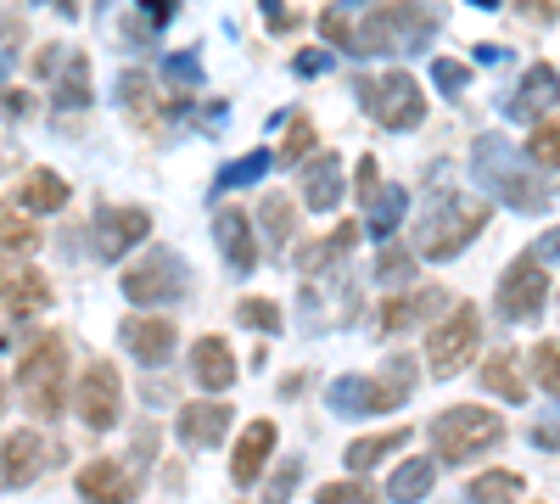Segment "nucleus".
<instances>
[{
	"label": "nucleus",
	"instance_id": "19",
	"mask_svg": "<svg viewBox=\"0 0 560 504\" xmlns=\"http://www.w3.org/2000/svg\"><path fill=\"white\" fill-rule=\"evenodd\" d=\"M191 376H197V387L213 392V398H224L230 387H236V353H230L224 337H197V342H191Z\"/></svg>",
	"mask_w": 560,
	"mask_h": 504
},
{
	"label": "nucleus",
	"instance_id": "42",
	"mask_svg": "<svg viewBox=\"0 0 560 504\" xmlns=\"http://www.w3.org/2000/svg\"><path fill=\"white\" fill-rule=\"evenodd\" d=\"M432 73H438V90H443V96H459L465 79H471V68L454 62V57H438V62H432Z\"/></svg>",
	"mask_w": 560,
	"mask_h": 504
},
{
	"label": "nucleus",
	"instance_id": "18",
	"mask_svg": "<svg viewBox=\"0 0 560 504\" xmlns=\"http://www.w3.org/2000/svg\"><path fill=\"white\" fill-rule=\"evenodd\" d=\"M124 348L140 359V364H168L174 348H179V331L168 326V319H147V314H129L124 326H118Z\"/></svg>",
	"mask_w": 560,
	"mask_h": 504
},
{
	"label": "nucleus",
	"instance_id": "31",
	"mask_svg": "<svg viewBox=\"0 0 560 504\" xmlns=\"http://www.w3.org/2000/svg\"><path fill=\"white\" fill-rule=\"evenodd\" d=\"M353 242H359V224H337V231L325 236V242H308V247L298 253V269H325L337 253H348Z\"/></svg>",
	"mask_w": 560,
	"mask_h": 504
},
{
	"label": "nucleus",
	"instance_id": "49",
	"mask_svg": "<svg viewBox=\"0 0 560 504\" xmlns=\"http://www.w3.org/2000/svg\"><path fill=\"white\" fill-rule=\"evenodd\" d=\"M471 7H499V0H471Z\"/></svg>",
	"mask_w": 560,
	"mask_h": 504
},
{
	"label": "nucleus",
	"instance_id": "2",
	"mask_svg": "<svg viewBox=\"0 0 560 504\" xmlns=\"http://www.w3.org/2000/svg\"><path fill=\"white\" fill-rule=\"evenodd\" d=\"M427 437H432L443 466H465V460H477V454L504 443V421L493 415L488 403H448L443 415H432Z\"/></svg>",
	"mask_w": 560,
	"mask_h": 504
},
{
	"label": "nucleus",
	"instance_id": "21",
	"mask_svg": "<svg viewBox=\"0 0 560 504\" xmlns=\"http://www.w3.org/2000/svg\"><path fill=\"white\" fill-rule=\"evenodd\" d=\"M68 197H73V191H68V179L51 174V168L23 174V186H18V208H23L28 219H51V213H62Z\"/></svg>",
	"mask_w": 560,
	"mask_h": 504
},
{
	"label": "nucleus",
	"instance_id": "33",
	"mask_svg": "<svg viewBox=\"0 0 560 504\" xmlns=\"http://www.w3.org/2000/svg\"><path fill=\"white\" fill-rule=\"evenodd\" d=\"M516 493H522L516 471H482V477H471V504H510Z\"/></svg>",
	"mask_w": 560,
	"mask_h": 504
},
{
	"label": "nucleus",
	"instance_id": "35",
	"mask_svg": "<svg viewBox=\"0 0 560 504\" xmlns=\"http://www.w3.org/2000/svg\"><path fill=\"white\" fill-rule=\"evenodd\" d=\"M533 376H538V387L549 398H560V337H544L533 348Z\"/></svg>",
	"mask_w": 560,
	"mask_h": 504
},
{
	"label": "nucleus",
	"instance_id": "22",
	"mask_svg": "<svg viewBox=\"0 0 560 504\" xmlns=\"http://www.w3.org/2000/svg\"><path fill=\"white\" fill-rule=\"evenodd\" d=\"M303 202L314 213H331L342 202V157L337 152H319L308 168H303Z\"/></svg>",
	"mask_w": 560,
	"mask_h": 504
},
{
	"label": "nucleus",
	"instance_id": "16",
	"mask_svg": "<svg viewBox=\"0 0 560 504\" xmlns=\"http://www.w3.org/2000/svg\"><path fill=\"white\" fill-rule=\"evenodd\" d=\"M179 443L191 448H219L230 432V398H202V403H179V421H174Z\"/></svg>",
	"mask_w": 560,
	"mask_h": 504
},
{
	"label": "nucleus",
	"instance_id": "7",
	"mask_svg": "<svg viewBox=\"0 0 560 504\" xmlns=\"http://www.w3.org/2000/svg\"><path fill=\"white\" fill-rule=\"evenodd\" d=\"M409 364H387L382 376H348L331 387V409L342 415H382V409H398L409 398Z\"/></svg>",
	"mask_w": 560,
	"mask_h": 504
},
{
	"label": "nucleus",
	"instance_id": "47",
	"mask_svg": "<svg viewBox=\"0 0 560 504\" xmlns=\"http://www.w3.org/2000/svg\"><path fill=\"white\" fill-rule=\"evenodd\" d=\"M533 253H538V258H549V263H560V224L538 236V247H533Z\"/></svg>",
	"mask_w": 560,
	"mask_h": 504
},
{
	"label": "nucleus",
	"instance_id": "26",
	"mask_svg": "<svg viewBox=\"0 0 560 504\" xmlns=\"http://www.w3.org/2000/svg\"><path fill=\"white\" fill-rule=\"evenodd\" d=\"M482 382H488L504 403H527V382H522V371H516V353H510V348H493V353H488V364H482Z\"/></svg>",
	"mask_w": 560,
	"mask_h": 504
},
{
	"label": "nucleus",
	"instance_id": "5",
	"mask_svg": "<svg viewBox=\"0 0 560 504\" xmlns=\"http://www.w3.org/2000/svg\"><path fill=\"white\" fill-rule=\"evenodd\" d=\"M353 96L382 129H420V118H427V96H420L415 73H364Z\"/></svg>",
	"mask_w": 560,
	"mask_h": 504
},
{
	"label": "nucleus",
	"instance_id": "44",
	"mask_svg": "<svg viewBox=\"0 0 560 504\" xmlns=\"http://www.w3.org/2000/svg\"><path fill=\"white\" fill-rule=\"evenodd\" d=\"M135 7L147 12V34L168 28V17H174V0H135Z\"/></svg>",
	"mask_w": 560,
	"mask_h": 504
},
{
	"label": "nucleus",
	"instance_id": "1",
	"mask_svg": "<svg viewBox=\"0 0 560 504\" xmlns=\"http://www.w3.org/2000/svg\"><path fill=\"white\" fill-rule=\"evenodd\" d=\"M432 34H438V12L427 0H398V7L370 12L353 28L348 51L353 57H415L420 45H432Z\"/></svg>",
	"mask_w": 560,
	"mask_h": 504
},
{
	"label": "nucleus",
	"instance_id": "9",
	"mask_svg": "<svg viewBox=\"0 0 560 504\" xmlns=\"http://www.w3.org/2000/svg\"><path fill=\"white\" fill-rule=\"evenodd\" d=\"M549 303V274H544V258L538 253H522L499 274V292H493V308L510 319V326H522V319H538Z\"/></svg>",
	"mask_w": 560,
	"mask_h": 504
},
{
	"label": "nucleus",
	"instance_id": "48",
	"mask_svg": "<svg viewBox=\"0 0 560 504\" xmlns=\"http://www.w3.org/2000/svg\"><path fill=\"white\" fill-rule=\"evenodd\" d=\"M527 17H560V0H522Z\"/></svg>",
	"mask_w": 560,
	"mask_h": 504
},
{
	"label": "nucleus",
	"instance_id": "4",
	"mask_svg": "<svg viewBox=\"0 0 560 504\" xmlns=\"http://www.w3.org/2000/svg\"><path fill=\"white\" fill-rule=\"evenodd\" d=\"M477 348H482V308L477 303H454L427 331V371L448 382V376H459L465 364L477 359Z\"/></svg>",
	"mask_w": 560,
	"mask_h": 504
},
{
	"label": "nucleus",
	"instance_id": "41",
	"mask_svg": "<svg viewBox=\"0 0 560 504\" xmlns=\"http://www.w3.org/2000/svg\"><path fill=\"white\" fill-rule=\"evenodd\" d=\"M325 68H331V45H303V51L292 57V73L298 79H319Z\"/></svg>",
	"mask_w": 560,
	"mask_h": 504
},
{
	"label": "nucleus",
	"instance_id": "14",
	"mask_svg": "<svg viewBox=\"0 0 560 504\" xmlns=\"http://www.w3.org/2000/svg\"><path fill=\"white\" fill-rule=\"evenodd\" d=\"M275 443H280V426H275V421H247L242 437H236V448H230V482L253 488V482L264 477V466H269Z\"/></svg>",
	"mask_w": 560,
	"mask_h": 504
},
{
	"label": "nucleus",
	"instance_id": "30",
	"mask_svg": "<svg viewBox=\"0 0 560 504\" xmlns=\"http://www.w3.org/2000/svg\"><path fill=\"white\" fill-rule=\"evenodd\" d=\"M0 247L7 253H18V258H28L34 247H39V231H34V219L12 202V208H0Z\"/></svg>",
	"mask_w": 560,
	"mask_h": 504
},
{
	"label": "nucleus",
	"instance_id": "27",
	"mask_svg": "<svg viewBox=\"0 0 560 504\" xmlns=\"http://www.w3.org/2000/svg\"><path fill=\"white\" fill-rule=\"evenodd\" d=\"M364 208H370L364 231H370V236H393L398 219H404V208H409V197H404V186H376V191L364 197Z\"/></svg>",
	"mask_w": 560,
	"mask_h": 504
},
{
	"label": "nucleus",
	"instance_id": "29",
	"mask_svg": "<svg viewBox=\"0 0 560 504\" xmlns=\"http://www.w3.org/2000/svg\"><path fill=\"white\" fill-rule=\"evenodd\" d=\"M84 102H90V62H84V51H68V73H57L51 107L73 113V107H84Z\"/></svg>",
	"mask_w": 560,
	"mask_h": 504
},
{
	"label": "nucleus",
	"instance_id": "12",
	"mask_svg": "<svg viewBox=\"0 0 560 504\" xmlns=\"http://www.w3.org/2000/svg\"><path fill=\"white\" fill-rule=\"evenodd\" d=\"M73 488H79L84 504H135L140 499V477L124 460H90V466H79Z\"/></svg>",
	"mask_w": 560,
	"mask_h": 504
},
{
	"label": "nucleus",
	"instance_id": "15",
	"mask_svg": "<svg viewBox=\"0 0 560 504\" xmlns=\"http://www.w3.org/2000/svg\"><path fill=\"white\" fill-rule=\"evenodd\" d=\"M213 236H219V253H224L230 274H253L258 269V236H253V219L242 208H219L213 213Z\"/></svg>",
	"mask_w": 560,
	"mask_h": 504
},
{
	"label": "nucleus",
	"instance_id": "45",
	"mask_svg": "<svg viewBox=\"0 0 560 504\" xmlns=\"http://www.w3.org/2000/svg\"><path fill=\"white\" fill-rule=\"evenodd\" d=\"M353 186H359V202H364L370 191L382 186V174H376V157H359V174H353Z\"/></svg>",
	"mask_w": 560,
	"mask_h": 504
},
{
	"label": "nucleus",
	"instance_id": "36",
	"mask_svg": "<svg viewBox=\"0 0 560 504\" xmlns=\"http://www.w3.org/2000/svg\"><path fill=\"white\" fill-rule=\"evenodd\" d=\"M314 152V118H298L292 113V129H287V146H280L275 157H280V168H298L303 157Z\"/></svg>",
	"mask_w": 560,
	"mask_h": 504
},
{
	"label": "nucleus",
	"instance_id": "32",
	"mask_svg": "<svg viewBox=\"0 0 560 504\" xmlns=\"http://www.w3.org/2000/svg\"><path fill=\"white\" fill-rule=\"evenodd\" d=\"M527 163L533 168H560V118H538V129L527 134Z\"/></svg>",
	"mask_w": 560,
	"mask_h": 504
},
{
	"label": "nucleus",
	"instance_id": "6",
	"mask_svg": "<svg viewBox=\"0 0 560 504\" xmlns=\"http://www.w3.org/2000/svg\"><path fill=\"white\" fill-rule=\"evenodd\" d=\"M185 286H191V274H185L179 253H168V247L140 253L124 269V297L140 303V308H147V303H174V297H185Z\"/></svg>",
	"mask_w": 560,
	"mask_h": 504
},
{
	"label": "nucleus",
	"instance_id": "23",
	"mask_svg": "<svg viewBox=\"0 0 560 504\" xmlns=\"http://www.w3.org/2000/svg\"><path fill=\"white\" fill-rule=\"evenodd\" d=\"M555 102H560V73L538 62V68H527V79L516 90V102H510V113H516V118H544Z\"/></svg>",
	"mask_w": 560,
	"mask_h": 504
},
{
	"label": "nucleus",
	"instance_id": "46",
	"mask_svg": "<svg viewBox=\"0 0 560 504\" xmlns=\"http://www.w3.org/2000/svg\"><path fill=\"white\" fill-rule=\"evenodd\" d=\"M168 73L191 84V79H197V51H185V57H168Z\"/></svg>",
	"mask_w": 560,
	"mask_h": 504
},
{
	"label": "nucleus",
	"instance_id": "24",
	"mask_svg": "<svg viewBox=\"0 0 560 504\" xmlns=\"http://www.w3.org/2000/svg\"><path fill=\"white\" fill-rule=\"evenodd\" d=\"M404 443H409V432H370V437H353L348 454H342V466H348L353 477H370V471H376L387 454H398Z\"/></svg>",
	"mask_w": 560,
	"mask_h": 504
},
{
	"label": "nucleus",
	"instance_id": "10",
	"mask_svg": "<svg viewBox=\"0 0 560 504\" xmlns=\"http://www.w3.org/2000/svg\"><path fill=\"white\" fill-rule=\"evenodd\" d=\"M488 202H443V213L420 231V258H459L465 247H471L482 236V224H488Z\"/></svg>",
	"mask_w": 560,
	"mask_h": 504
},
{
	"label": "nucleus",
	"instance_id": "50",
	"mask_svg": "<svg viewBox=\"0 0 560 504\" xmlns=\"http://www.w3.org/2000/svg\"><path fill=\"white\" fill-rule=\"evenodd\" d=\"M0 409H7V382H0Z\"/></svg>",
	"mask_w": 560,
	"mask_h": 504
},
{
	"label": "nucleus",
	"instance_id": "28",
	"mask_svg": "<svg viewBox=\"0 0 560 504\" xmlns=\"http://www.w3.org/2000/svg\"><path fill=\"white\" fill-rule=\"evenodd\" d=\"M258 231L269 236V247H287L298 236V202L292 197H264L258 202Z\"/></svg>",
	"mask_w": 560,
	"mask_h": 504
},
{
	"label": "nucleus",
	"instance_id": "25",
	"mask_svg": "<svg viewBox=\"0 0 560 504\" xmlns=\"http://www.w3.org/2000/svg\"><path fill=\"white\" fill-rule=\"evenodd\" d=\"M432 488H438V460H420V454H415V460H404V466L393 471L387 499H398V504H420Z\"/></svg>",
	"mask_w": 560,
	"mask_h": 504
},
{
	"label": "nucleus",
	"instance_id": "38",
	"mask_svg": "<svg viewBox=\"0 0 560 504\" xmlns=\"http://www.w3.org/2000/svg\"><path fill=\"white\" fill-rule=\"evenodd\" d=\"M275 163H280L275 152H247V157H242L236 168H224V174H219V186H224V191H230V186H247V179H258V174H269Z\"/></svg>",
	"mask_w": 560,
	"mask_h": 504
},
{
	"label": "nucleus",
	"instance_id": "34",
	"mask_svg": "<svg viewBox=\"0 0 560 504\" xmlns=\"http://www.w3.org/2000/svg\"><path fill=\"white\" fill-rule=\"evenodd\" d=\"M314 504H387V493H376L364 477H348V482H325Z\"/></svg>",
	"mask_w": 560,
	"mask_h": 504
},
{
	"label": "nucleus",
	"instance_id": "37",
	"mask_svg": "<svg viewBox=\"0 0 560 504\" xmlns=\"http://www.w3.org/2000/svg\"><path fill=\"white\" fill-rule=\"evenodd\" d=\"M236 319H242V326H253V331H280V326H287V319H280V308L269 303V297H242V308H236Z\"/></svg>",
	"mask_w": 560,
	"mask_h": 504
},
{
	"label": "nucleus",
	"instance_id": "20",
	"mask_svg": "<svg viewBox=\"0 0 560 504\" xmlns=\"http://www.w3.org/2000/svg\"><path fill=\"white\" fill-rule=\"evenodd\" d=\"M432 314H448V292L443 286H420V292H398V297H387V308H382V331L387 337H398V331H409V326H420V319H432Z\"/></svg>",
	"mask_w": 560,
	"mask_h": 504
},
{
	"label": "nucleus",
	"instance_id": "11",
	"mask_svg": "<svg viewBox=\"0 0 560 504\" xmlns=\"http://www.w3.org/2000/svg\"><path fill=\"white\" fill-rule=\"evenodd\" d=\"M152 236V213L147 208H102L90 219V242H96V258L118 263L124 253H135V242Z\"/></svg>",
	"mask_w": 560,
	"mask_h": 504
},
{
	"label": "nucleus",
	"instance_id": "39",
	"mask_svg": "<svg viewBox=\"0 0 560 504\" xmlns=\"http://www.w3.org/2000/svg\"><path fill=\"white\" fill-rule=\"evenodd\" d=\"M118 102H124L129 113H140V118H152V84H147V73H124Z\"/></svg>",
	"mask_w": 560,
	"mask_h": 504
},
{
	"label": "nucleus",
	"instance_id": "43",
	"mask_svg": "<svg viewBox=\"0 0 560 504\" xmlns=\"http://www.w3.org/2000/svg\"><path fill=\"white\" fill-rule=\"evenodd\" d=\"M298 477H303V460H287V466L275 471V488L264 493V504H287V493L298 488Z\"/></svg>",
	"mask_w": 560,
	"mask_h": 504
},
{
	"label": "nucleus",
	"instance_id": "3",
	"mask_svg": "<svg viewBox=\"0 0 560 504\" xmlns=\"http://www.w3.org/2000/svg\"><path fill=\"white\" fill-rule=\"evenodd\" d=\"M62 382H68V337L45 331V337H34V348L18 364V387H23L28 415L57 421L62 415Z\"/></svg>",
	"mask_w": 560,
	"mask_h": 504
},
{
	"label": "nucleus",
	"instance_id": "8",
	"mask_svg": "<svg viewBox=\"0 0 560 504\" xmlns=\"http://www.w3.org/2000/svg\"><path fill=\"white\" fill-rule=\"evenodd\" d=\"M73 409L90 432H113L124 415V382H118V364L113 359H90L84 376L73 387Z\"/></svg>",
	"mask_w": 560,
	"mask_h": 504
},
{
	"label": "nucleus",
	"instance_id": "40",
	"mask_svg": "<svg viewBox=\"0 0 560 504\" xmlns=\"http://www.w3.org/2000/svg\"><path fill=\"white\" fill-rule=\"evenodd\" d=\"M409 274H415V258H409L404 247H387V253L376 258V281H382V286H398V281H409Z\"/></svg>",
	"mask_w": 560,
	"mask_h": 504
},
{
	"label": "nucleus",
	"instance_id": "13",
	"mask_svg": "<svg viewBox=\"0 0 560 504\" xmlns=\"http://www.w3.org/2000/svg\"><path fill=\"white\" fill-rule=\"evenodd\" d=\"M45 460H51V443H45L34 426L7 432L0 437V488H28L45 471Z\"/></svg>",
	"mask_w": 560,
	"mask_h": 504
},
{
	"label": "nucleus",
	"instance_id": "17",
	"mask_svg": "<svg viewBox=\"0 0 560 504\" xmlns=\"http://www.w3.org/2000/svg\"><path fill=\"white\" fill-rule=\"evenodd\" d=\"M0 308H12V314H34V308H51V281L28 263H0Z\"/></svg>",
	"mask_w": 560,
	"mask_h": 504
}]
</instances>
